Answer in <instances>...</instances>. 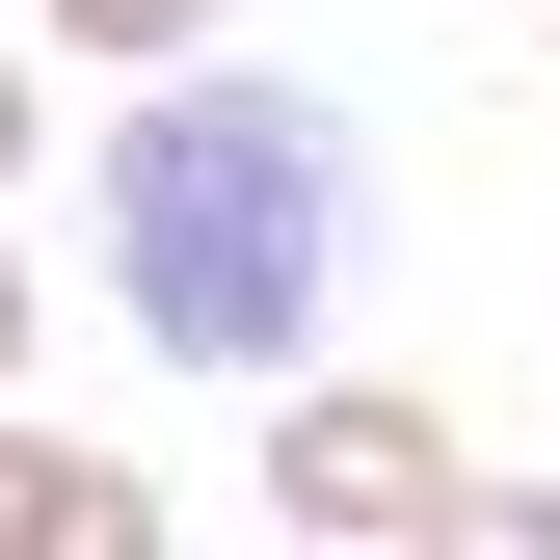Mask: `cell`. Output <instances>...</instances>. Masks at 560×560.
<instances>
[{"instance_id":"cell-1","label":"cell","mask_w":560,"mask_h":560,"mask_svg":"<svg viewBox=\"0 0 560 560\" xmlns=\"http://www.w3.org/2000/svg\"><path fill=\"white\" fill-rule=\"evenodd\" d=\"M347 267H374V161H347L320 81L161 54V81L107 107V294H133V347H187V374H294V347L347 320Z\"/></svg>"},{"instance_id":"cell-2","label":"cell","mask_w":560,"mask_h":560,"mask_svg":"<svg viewBox=\"0 0 560 560\" xmlns=\"http://www.w3.org/2000/svg\"><path fill=\"white\" fill-rule=\"evenodd\" d=\"M267 508L347 534V560H400V534L480 508V454H454V400H400V374H267Z\"/></svg>"},{"instance_id":"cell-3","label":"cell","mask_w":560,"mask_h":560,"mask_svg":"<svg viewBox=\"0 0 560 560\" xmlns=\"http://www.w3.org/2000/svg\"><path fill=\"white\" fill-rule=\"evenodd\" d=\"M27 534H161V508H133V454H54V428H0V560H27Z\"/></svg>"},{"instance_id":"cell-4","label":"cell","mask_w":560,"mask_h":560,"mask_svg":"<svg viewBox=\"0 0 560 560\" xmlns=\"http://www.w3.org/2000/svg\"><path fill=\"white\" fill-rule=\"evenodd\" d=\"M27 27H54V54H81V81H161V54H214V27H241V0H27Z\"/></svg>"},{"instance_id":"cell-5","label":"cell","mask_w":560,"mask_h":560,"mask_svg":"<svg viewBox=\"0 0 560 560\" xmlns=\"http://www.w3.org/2000/svg\"><path fill=\"white\" fill-rule=\"evenodd\" d=\"M0 187H27V54H0Z\"/></svg>"},{"instance_id":"cell-6","label":"cell","mask_w":560,"mask_h":560,"mask_svg":"<svg viewBox=\"0 0 560 560\" xmlns=\"http://www.w3.org/2000/svg\"><path fill=\"white\" fill-rule=\"evenodd\" d=\"M0 374H27V241H0Z\"/></svg>"}]
</instances>
